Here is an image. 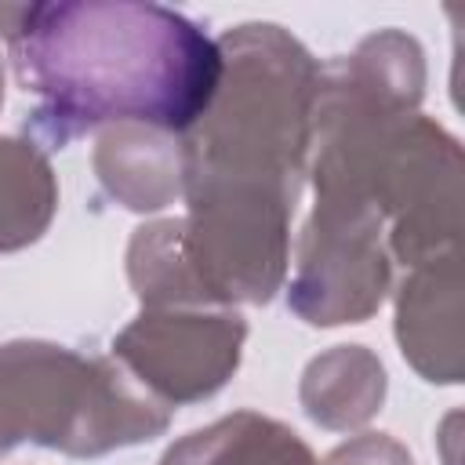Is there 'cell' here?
<instances>
[{"label": "cell", "instance_id": "cell-1", "mask_svg": "<svg viewBox=\"0 0 465 465\" xmlns=\"http://www.w3.org/2000/svg\"><path fill=\"white\" fill-rule=\"evenodd\" d=\"M40 127L65 142L102 120L193 127L222 80V51L156 4H33L4 29Z\"/></svg>", "mask_w": 465, "mask_h": 465}, {"label": "cell", "instance_id": "cell-4", "mask_svg": "<svg viewBox=\"0 0 465 465\" xmlns=\"http://www.w3.org/2000/svg\"><path fill=\"white\" fill-rule=\"evenodd\" d=\"M243 323L232 316H142L120 338V356L174 400L207 396L240 356Z\"/></svg>", "mask_w": 465, "mask_h": 465}, {"label": "cell", "instance_id": "cell-5", "mask_svg": "<svg viewBox=\"0 0 465 465\" xmlns=\"http://www.w3.org/2000/svg\"><path fill=\"white\" fill-rule=\"evenodd\" d=\"M163 465H316L294 432L276 421L236 414L178 443Z\"/></svg>", "mask_w": 465, "mask_h": 465}, {"label": "cell", "instance_id": "cell-2", "mask_svg": "<svg viewBox=\"0 0 465 465\" xmlns=\"http://www.w3.org/2000/svg\"><path fill=\"white\" fill-rule=\"evenodd\" d=\"M222 80L189 142V196L272 193L291 200L312 98L309 54L276 25L222 40Z\"/></svg>", "mask_w": 465, "mask_h": 465}, {"label": "cell", "instance_id": "cell-7", "mask_svg": "<svg viewBox=\"0 0 465 465\" xmlns=\"http://www.w3.org/2000/svg\"><path fill=\"white\" fill-rule=\"evenodd\" d=\"M15 443V436H11V429H7V421L0 418V450H7Z\"/></svg>", "mask_w": 465, "mask_h": 465}, {"label": "cell", "instance_id": "cell-6", "mask_svg": "<svg viewBox=\"0 0 465 465\" xmlns=\"http://www.w3.org/2000/svg\"><path fill=\"white\" fill-rule=\"evenodd\" d=\"M51 171L22 142H0V247L33 240L51 214Z\"/></svg>", "mask_w": 465, "mask_h": 465}, {"label": "cell", "instance_id": "cell-3", "mask_svg": "<svg viewBox=\"0 0 465 465\" xmlns=\"http://www.w3.org/2000/svg\"><path fill=\"white\" fill-rule=\"evenodd\" d=\"M0 418L15 440L29 432L73 454L149 440L167 425V414L134 400L113 367L84 363L54 345H7L0 352Z\"/></svg>", "mask_w": 465, "mask_h": 465}]
</instances>
